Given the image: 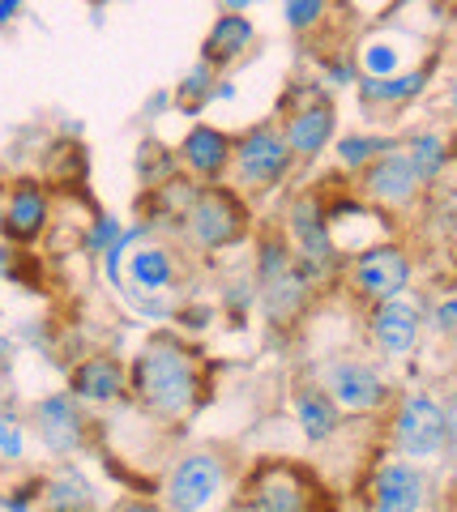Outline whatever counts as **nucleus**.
Here are the masks:
<instances>
[{
  "mask_svg": "<svg viewBox=\"0 0 457 512\" xmlns=\"http://www.w3.org/2000/svg\"><path fill=\"white\" fill-rule=\"evenodd\" d=\"M257 299L265 316L274 325H287L299 312L308 308L312 299V278L304 274V265L295 261V252L287 239H261V252H257Z\"/></svg>",
  "mask_w": 457,
  "mask_h": 512,
  "instance_id": "7ed1b4c3",
  "label": "nucleus"
},
{
  "mask_svg": "<svg viewBox=\"0 0 457 512\" xmlns=\"http://www.w3.org/2000/svg\"><path fill=\"white\" fill-rule=\"evenodd\" d=\"M214 86H218V69L210 60H197L193 69L180 77V86L171 94H176V107L184 111V116H197L206 103H214Z\"/></svg>",
  "mask_w": 457,
  "mask_h": 512,
  "instance_id": "393cba45",
  "label": "nucleus"
},
{
  "mask_svg": "<svg viewBox=\"0 0 457 512\" xmlns=\"http://www.w3.org/2000/svg\"><path fill=\"white\" fill-rule=\"evenodd\" d=\"M257 5H265V0H223L227 13H248V9H257Z\"/></svg>",
  "mask_w": 457,
  "mask_h": 512,
  "instance_id": "c9c22d12",
  "label": "nucleus"
},
{
  "mask_svg": "<svg viewBox=\"0 0 457 512\" xmlns=\"http://www.w3.org/2000/svg\"><path fill=\"white\" fill-rule=\"evenodd\" d=\"M223 491H227V461L210 453V448L180 457L163 483L167 512H206Z\"/></svg>",
  "mask_w": 457,
  "mask_h": 512,
  "instance_id": "1a4fd4ad",
  "label": "nucleus"
},
{
  "mask_svg": "<svg viewBox=\"0 0 457 512\" xmlns=\"http://www.w3.org/2000/svg\"><path fill=\"white\" fill-rule=\"evenodd\" d=\"M368 333L381 355L389 359H406L411 350H419L423 338V312L415 308L411 299H385V303H372L368 312Z\"/></svg>",
  "mask_w": 457,
  "mask_h": 512,
  "instance_id": "4468645a",
  "label": "nucleus"
},
{
  "mask_svg": "<svg viewBox=\"0 0 457 512\" xmlns=\"http://www.w3.org/2000/svg\"><path fill=\"white\" fill-rule=\"evenodd\" d=\"M112 512H163V508L154 504V500H120Z\"/></svg>",
  "mask_w": 457,
  "mask_h": 512,
  "instance_id": "f704fd0d",
  "label": "nucleus"
},
{
  "mask_svg": "<svg viewBox=\"0 0 457 512\" xmlns=\"http://www.w3.org/2000/svg\"><path fill=\"white\" fill-rule=\"evenodd\" d=\"M30 423L39 431V444L47 448L52 457H73L86 448L90 436V423L82 414V402L73 393H47L30 406Z\"/></svg>",
  "mask_w": 457,
  "mask_h": 512,
  "instance_id": "9d476101",
  "label": "nucleus"
},
{
  "mask_svg": "<svg viewBox=\"0 0 457 512\" xmlns=\"http://www.w3.org/2000/svg\"><path fill=\"white\" fill-rule=\"evenodd\" d=\"M22 9H26V0H0V26L18 22V18H22Z\"/></svg>",
  "mask_w": 457,
  "mask_h": 512,
  "instance_id": "72a5a7b5",
  "label": "nucleus"
},
{
  "mask_svg": "<svg viewBox=\"0 0 457 512\" xmlns=\"http://www.w3.org/2000/svg\"><path fill=\"white\" fill-rule=\"evenodd\" d=\"M94 487L77 466H56L43 483V508L47 512H94Z\"/></svg>",
  "mask_w": 457,
  "mask_h": 512,
  "instance_id": "4be33fe9",
  "label": "nucleus"
},
{
  "mask_svg": "<svg viewBox=\"0 0 457 512\" xmlns=\"http://www.w3.org/2000/svg\"><path fill=\"white\" fill-rule=\"evenodd\" d=\"M449 111L457 116V73H453V82H449Z\"/></svg>",
  "mask_w": 457,
  "mask_h": 512,
  "instance_id": "e433bc0d",
  "label": "nucleus"
},
{
  "mask_svg": "<svg viewBox=\"0 0 457 512\" xmlns=\"http://www.w3.org/2000/svg\"><path fill=\"white\" fill-rule=\"evenodd\" d=\"M5 350H9V342H5V338H0V359H5Z\"/></svg>",
  "mask_w": 457,
  "mask_h": 512,
  "instance_id": "4c0bfd02",
  "label": "nucleus"
},
{
  "mask_svg": "<svg viewBox=\"0 0 457 512\" xmlns=\"http://www.w3.org/2000/svg\"><path fill=\"white\" fill-rule=\"evenodd\" d=\"M180 222H184V235L193 239V248L223 252V248L244 239L248 210H244V197L235 188H197L193 201L184 205Z\"/></svg>",
  "mask_w": 457,
  "mask_h": 512,
  "instance_id": "39448f33",
  "label": "nucleus"
},
{
  "mask_svg": "<svg viewBox=\"0 0 457 512\" xmlns=\"http://www.w3.org/2000/svg\"><path fill=\"white\" fill-rule=\"evenodd\" d=\"M419 175L411 167V158H406L402 141H393L385 154H376L372 163L364 167V180H359V192L372 201V205H385V210H402V205H411L419 197Z\"/></svg>",
  "mask_w": 457,
  "mask_h": 512,
  "instance_id": "f8f14e48",
  "label": "nucleus"
},
{
  "mask_svg": "<svg viewBox=\"0 0 457 512\" xmlns=\"http://www.w3.org/2000/svg\"><path fill=\"white\" fill-rule=\"evenodd\" d=\"M402 150H406V158H411L419 184L440 180V171H445V163H449V141L440 133H411L402 141Z\"/></svg>",
  "mask_w": 457,
  "mask_h": 512,
  "instance_id": "b1692460",
  "label": "nucleus"
},
{
  "mask_svg": "<svg viewBox=\"0 0 457 512\" xmlns=\"http://www.w3.org/2000/svg\"><path fill=\"white\" fill-rule=\"evenodd\" d=\"M432 329L440 338H457V295H445L432 312Z\"/></svg>",
  "mask_w": 457,
  "mask_h": 512,
  "instance_id": "7c9ffc66",
  "label": "nucleus"
},
{
  "mask_svg": "<svg viewBox=\"0 0 457 512\" xmlns=\"http://www.w3.org/2000/svg\"><path fill=\"white\" fill-rule=\"evenodd\" d=\"M295 423L308 436V444H329L342 427V410L334 406V397L312 380V384H299L295 389Z\"/></svg>",
  "mask_w": 457,
  "mask_h": 512,
  "instance_id": "412c9836",
  "label": "nucleus"
},
{
  "mask_svg": "<svg viewBox=\"0 0 457 512\" xmlns=\"http://www.w3.org/2000/svg\"><path fill=\"white\" fill-rule=\"evenodd\" d=\"M176 171H180V158H176V150L159 146V141H146V146L137 150V175H141V184L163 188L167 180H176Z\"/></svg>",
  "mask_w": 457,
  "mask_h": 512,
  "instance_id": "a878e982",
  "label": "nucleus"
},
{
  "mask_svg": "<svg viewBox=\"0 0 457 512\" xmlns=\"http://www.w3.org/2000/svg\"><path fill=\"white\" fill-rule=\"evenodd\" d=\"M351 286L368 303L398 299L411 286V256L398 244H372L364 252H355L351 261Z\"/></svg>",
  "mask_w": 457,
  "mask_h": 512,
  "instance_id": "9b49d317",
  "label": "nucleus"
},
{
  "mask_svg": "<svg viewBox=\"0 0 457 512\" xmlns=\"http://www.w3.org/2000/svg\"><path fill=\"white\" fill-rule=\"evenodd\" d=\"M329 13V0H282V22L295 35H312Z\"/></svg>",
  "mask_w": 457,
  "mask_h": 512,
  "instance_id": "cd10ccee",
  "label": "nucleus"
},
{
  "mask_svg": "<svg viewBox=\"0 0 457 512\" xmlns=\"http://www.w3.org/2000/svg\"><path fill=\"white\" fill-rule=\"evenodd\" d=\"M167 107H176V94H171V90H154L146 99V107H141V120H159Z\"/></svg>",
  "mask_w": 457,
  "mask_h": 512,
  "instance_id": "2f4dec72",
  "label": "nucleus"
},
{
  "mask_svg": "<svg viewBox=\"0 0 457 512\" xmlns=\"http://www.w3.org/2000/svg\"><path fill=\"white\" fill-rule=\"evenodd\" d=\"M231 150H235V141L223 133V128H214V124H193L184 133L180 141V167L193 175V180L201 184H214V180H223V175L231 171Z\"/></svg>",
  "mask_w": 457,
  "mask_h": 512,
  "instance_id": "2eb2a0df",
  "label": "nucleus"
},
{
  "mask_svg": "<svg viewBox=\"0 0 457 512\" xmlns=\"http://www.w3.org/2000/svg\"><path fill=\"white\" fill-rule=\"evenodd\" d=\"M120 239V222L112 218V214H103V218H94V227H90V235H86V252L90 256H103L107 248H112Z\"/></svg>",
  "mask_w": 457,
  "mask_h": 512,
  "instance_id": "c756f323",
  "label": "nucleus"
},
{
  "mask_svg": "<svg viewBox=\"0 0 457 512\" xmlns=\"http://www.w3.org/2000/svg\"><path fill=\"white\" fill-rule=\"evenodd\" d=\"M321 389L334 397V406L342 414H372L389 402V384L376 372V363L359 359V355H338L321 367L317 376Z\"/></svg>",
  "mask_w": 457,
  "mask_h": 512,
  "instance_id": "6e6552de",
  "label": "nucleus"
},
{
  "mask_svg": "<svg viewBox=\"0 0 457 512\" xmlns=\"http://www.w3.org/2000/svg\"><path fill=\"white\" fill-rule=\"evenodd\" d=\"M428 86V69H411V73H393V77H359V103L364 107H402L423 94Z\"/></svg>",
  "mask_w": 457,
  "mask_h": 512,
  "instance_id": "5701e85b",
  "label": "nucleus"
},
{
  "mask_svg": "<svg viewBox=\"0 0 457 512\" xmlns=\"http://www.w3.org/2000/svg\"><path fill=\"white\" fill-rule=\"evenodd\" d=\"M129 393L154 419H188L201 406V359L176 333H154L129 363Z\"/></svg>",
  "mask_w": 457,
  "mask_h": 512,
  "instance_id": "f257e3e1",
  "label": "nucleus"
},
{
  "mask_svg": "<svg viewBox=\"0 0 457 512\" xmlns=\"http://www.w3.org/2000/svg\"><path fill=\"white\" fill-rule=\"evenodd\" d=\"M428 504V470L415 461H385L372 470L368 483V508L372 512H423Z\"/></svg>",
  "mask_w": 457,
  "mask_h": 512,
  "instance_id": "ddd939ff",
  "label": "nucleus"
},
{
  "mask_svg": "<svg viewBox=\"0 0 457 512\" xmlns=\"http://www.w3.org/2000/svg\"><path fill=\"white\" fill-rule=\"evenodd\" d=\"M291 163H295V154L287 146V137H282V128L270 120L252 124L231 150L235 192L240 197H265V192H274L291 175Z\"/></svg>",
  "mask_w": 457,
  "mask_h": 512,
  "instance_id": "f03ea898",
  "label": "nucleus"
},
{
  "mask_svg": "<svg viewBox=\"0 0 457 512\" xmlns=\"http://www.w3.org/2000/svg\"><path fill=\"white\" fill-rule=\"evenodd\" d=\"M445 436H449V453L457 457V393L445 402Z\"/></svg>",
  "mask_w": 457,
  "mask_h": 512,
  "instance_id": "473e14b6",
  "label": "nucleus"
},
{
  "mask_svg": "<svg viewBox=\"0 0 457 512\" xmlns=\"http://www.w3.org/2000/svg\"><path fill=\"white\" fill-rule=\"evenodd\" d=\"M393 146L389 137H376V133H346L342 141H338V163L346 167V171H364L376 154H385Z\"/></svg>",
  "mask_w": 457,
  "mask_h": 512,
  "instance_id": "bb28decb",
  "label": "nucleus"
},
{
  "mask_svg": "<svg viewBox=\"0 0 457 512\" xmlns=\"http://www.w3.org/2000/svg\"><path fill=\"white\" fill-rule=\"evenodd\" d=\"M22 453H26V427L13 414H0V457L18 461Z\"/></svg>",
  "mask_w": 457,
  "mask_h": 512,
  "instance_id": "c85d7f7f",
  "label": "nucleus"
},
{
  "mask_svg": "<svg viewBox=\"0 0 457 512\" xmlns=\"http://www.w3.org/2000/svg\"><path fill=\"white\" fill-rule=\"evenodd\" d=\"M0 222H5V205H0Z\"/></svg>",
  "mask_w": 457,
  "mask_h": 512,
  "instance_id": "58836bf2",
  "label": "nucleus"
},
{
  "mask_svg": "<svg viewBox=\"0 0 457 512\" xmlns=\"http://www.w3.org/2000/svg\"><path fill=\"white\" fill-rule=\"evenodd\" d=\"M52 222V197L47 188L35 180H22L9 188L5 197V222H0V235H9L13 244H35Z\"/></svg>",
  "mask_w": 457,
  "mask_h": 512,
  "instance_id": "f3484780",
  "label": "nucleus"
},
{
  "mask_svg": "<svg viewBox=\"0 0 457 512\" xmlns=\"http://www.w3.org/2000/svg\"><path fill=\"white\" fill-rule=\"evenodd\" d=\"M69 393L90 406H116V402H124V393H129V367L112 355H90L73 367Z\"/></svg>",
  "mask_w": 457,
  "mask_h": 512,
  "instance_id": "a211bd4d",
  "label": "nucleus"
},
{
  "mask_svg": "<svg viewBox=\"0 0 457 512\" xmlns=\"http://www.w3.org/2000/svg\"><path fill=\"white\" fill-rule=\"evenodd\" d=\"M257 43V22L248 18V13H218L210 22L206 39H201V60H210L214 69H227L240 56H248V47Z\"/></svg>",
  "mask_w": 457,
  "mask_h": 512,
  "instance_id": "aec40b11",
  "label": "nucleus"
},
{
  "mask_svg": "<svg viewBox=\"0 0 457 512\" xmlns=\"http://www.w3.org/2000/svg\"><path fill=\"white\" fill-rule=\"evenodd\" d=\"M180 286V261L176 252H171L167 244H159V239H137V248H129V256H124L120 265V282L116 291L133 295V303L141 312L150 316H167V299L176 295Z\"/></svg>",
  "mask_w": 457,
  "mask_h": 512,
  "instance_id": "20e7f679",
  "label": "nucleus"
},
{
  "mask_svg": "<svg viewBox=\"0 0 457 512\" xmlns=\"http://www.w3.org/2000/svg\"><path fill=\"white\" fill-rule=\"evenodd\" d=\"M287 235H291L295 261L304 265V274L312 278V286L325 282L342 265V252L334 248V235H329V214L321 210V201L312 197V192H304V197L291 201V210H287Z\"/></svg>",
  "mask_w": 457,
  "mask_h": 512,
  "instance_id": "0eeeda50",
  "label": "nucleus"
},
{
  "mask_svg": "<svg viewBox=\"0 0 457 512\" xmlns=\"http://www.w3.org/2000/svg\"><path fill=\"white\" fill-rule=\"evenodd\" d=\"M248 512H308V487L291 466H261L248 483Z\"/></svg>",
  "mask_w": 457,
  "mask_h": 512,
  "instance_id": "6ab92c4d",
  "label": "nucleus"
},
{
  "mask_svg": "<svg viewBox=\"0 0 457 512\" xmlns=\"http://www.w3.org/2000/svg\"><path fill=\"white\" fill-rule=\"evenodd\" d=\"M334 128H338L334 103L312 99L304 107L287 111V120H282V137H287V146H291V154L299 158V163H312V158L325 154V146L334 141Z\"/></svg>",
  "mask_w": 457,
  "mask_h": 512,
  "instance_id": "dca6fc26",
  "label": "nucleus"
},
{
  "mask_svg": "<svg viewBox=\"0 0 457 512\" xmlns=\"http://www.w3.org/2000/svg\"><path fill=\"white\" fill-rule=\"evenodd\" d=\"M393 448L398 457L415 461V466H436L449 453V436H445V402H436L432 393H402L398 410H393Z\"/></svg>",
  "mask_w": 457,
  "mask_h": 512,
  "instance_id": "423d86ee",
  "label": "nucleus"
}]
</instances>
